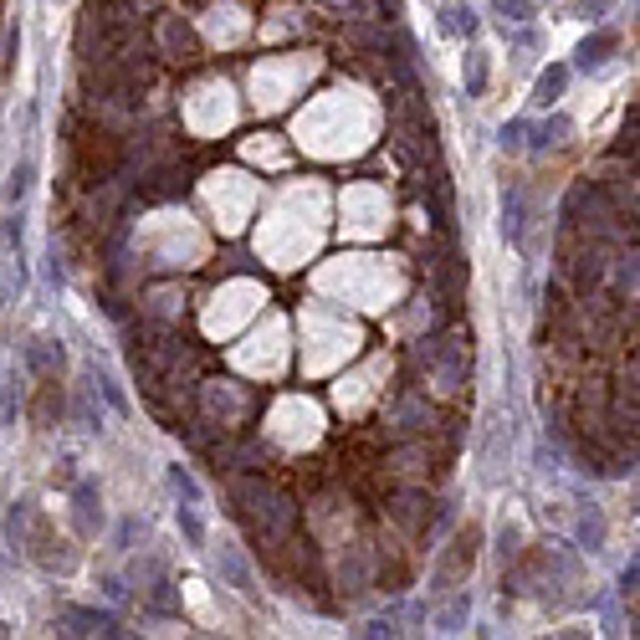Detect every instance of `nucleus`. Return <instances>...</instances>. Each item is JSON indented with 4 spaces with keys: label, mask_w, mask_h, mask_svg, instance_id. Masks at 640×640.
Here are the masks:
<instances>
[{
    "label": "nucleus",
    "mask_w": 640,
    "mask_h": 640,
    "mask_svg": "<svg viewBox=\"0 0 640 640\" xmlns=\"http://www.w3.org/2000/svg\"><path fill=\"white\" fill-rule=\"evenodd\" d=\"M149 52L164 57V62H185L190 67V62L205 57V41H200V31L185 16L164 11V16H149Z\"/></svg>",
    "instance_id": "7ed1b4c3"
},
{
    "label": "nucleus",
    "mask_w": 640,
    "mask_h": 640,
    "mask_svg": "<svg viewBox=\"0 0 640 640\" xmlns=\"http://www.w3.org/2000/svg\"><path fill=\"white\" fill-rule=\"evenodd\" d=\"M72 518H77V533L82 538H98L103 533L108 512H103V487L93 477H77L72 482Z\"/></svg>",
    "instance_id": "39448f33"
},
{
    "label": "nucleus",
    "mask_w": 640,
    "mask_h": 640,
    "mask_svg": "<svg viewBox=\"0 0 640 640\" xmlns=\"http://www.w3.org/2000/svg\"><path fill=\"white\" fill-rule=\"evenodd\" d=\"M21 231H26V226H21V210L0 221V251H6V256H11V251H21Z\"/></svg>",
    "instance_id": "5701e85b"
},
{
    "label": "nucleus",
    "mask_w": 640,
    "mask_h": 640,
    "mask_svg": "<svg viewBox=\"0 0 640 640\" xmlns=\"http://www.w3.org/2000/svg\"><path fill=\"white\" fill-rule=\"evenodd\" d=\"M164 482H169V492H175L185 507H200V482L190 477V466H180V461H175V466L164 472Z\"/></svg>",
    "instance_id": "a211bd4d"
},
{
    "label": "nucleus",
    "mask_w": 640,
    "mask_h": 640,
    "mask_svg": "<svg viewBox=\"0 0 640 640\" xmlns=\"http://www.w3.org/2000/svg\"><path fill=\"white\" fill-rule=\"evenodd\" d=\"M62 410H67V400H62V384H57V374H52V379H41V395H36V405H31V420H41V425H57V420H62Z\"/></svg>",
    "instance_id": "ddd939ff"
},
{
    "label": "nucleus",
    "mask_w": 640,
    "mask_h": 640,
    "mask_svg": "<svg viewBox=\"0 0 640 640\" xmlns=\"http://www.w3.org/2000/svg\"><path fill=\"white\" fill-rule=\"evenodd\" d=\"M487 77H492V67H487V52H466V67H461V82H466V98H482L487 93Z\"/></svg>",
    "instance_id": "f3484780"
},
{
    "label": "nucleus",
    "mask_w": 640,
    "mask_h": 640,
    "mask_svg": "<svg viewBox=\"0 0 640 640\" xmlns=\"http://www.w3.org/2000/svg\"><path fill=\"white\" fill-rule=\"evenodd\" d=\"M523 231H528V190L523 185H502V236L512 246H523Z\"/></svg>",
    "instance_id": "1a4fd4ad"
},
{
    "label": "nucleus",
    "mask_w": 640,
    "mask_h": 640,
    "mask_svg": "<svg viewBox=\"0 0 640 640\" xmlns=\"http://www.w3.org/2000/svg\"><path fill=\"white\" fill-rule=\"evenodd\" d=\"M62 635H123V620L113 610H88V605H67L57 615Z\"/></svg>",
    "instance_id": "423d86ee"
},
{
    "label": "nucleus",
    "mask_w": 640,
    "mask_h": 640,
    "mask_svg": "<svg viewBox=\"0 0 640 640\" xmlns=\"http://www.w3.org/2000/svg\"><path fill=\"white\" fill-rule=\"evenodd\" d=\"M21 364L31 379H52L62 369V344H52V338H26L21 344Z\"/></svg>",
    "instance_id": "6e6552de"
},
{
    "label": "nucleus",
    "mask_w": 640,
    "mask_h": 640,
    "mask_svg": "<svg viewBox=\"0 0 640 640\" xmlns=\"http://www.w3.org/2000/svg\"><path fill=\"white\" fill-rule=\"evenodd\" d=\"M31 185H36V159H31V154H21V159L11 164V175H6V205H16V210H21V200L31 195Z\"/></svg>",
    "instance_id": "4468645a"
},
{
    "label": "nucleus",
    "mask_w": 640,
    "mask_h": 640,
    "mask_svg": "<svg viewBox=\"0 0 640 640\" xmlns=\"http://www.w3.org/2000/svg\"><path fill=\"white\" fill-rule=\"evenodd\" d=\"M477 548H482V533H477V528H461V533L451 538V553H446V564H441V574H436V584H441L436 594H446V584H456V579L472 574Z\"/></svg>",
    "instance_id": "0eeeda50"
},
{
    "label": "nucleus",
    "mask_w": 640,
    "mask_h": 640,
    "mask_svg": "<svg viewBox=\"0 0 640 640\" xmlns=\"http://www.w3.org/2000/svg\"><path fill=\"white\" fill-rule=\"evenodd\" d=\"M574 538H579V548H589V553L605 548V512L594 507V502H579V512H574Z\"/></svg>",
    "instance_id": "9b49d317"
},
{
    "label": "nucleus",
    "mask_w": 640,
    "mask_h": 640,
    "mask_svg": "<svg viewBox=\"0 0 640 640\" xmlns=\"http://www.w3.org/2000/svg\"><path fill=\"white\" fill-rule=\"evenodd\" d=\"M21 548L36 559V569H47V574H72V569H77V553L67 548V538H57V528H52L47 518H36V533H31Z\"/></svg>",
    "instance_id": "20e7f679"
},
{
    "label": "nucleus",
    "mask_w": 640,
    "mask_h": 640,
    "mask_svg": "<svg viewBox=\"0 0 640 640\" xmlns=\"http://www.w3.org/2000/svg\"><path fill=\"white\" fill-rule=\"evenodd\" d=\"M175 523H180V533H185V543L190 548H205V528H200V518H195V507H175Z\"/></svg>",
    "instance_id": "4be33fe9"
},
{
    "label": "nucleus",
    "mask_w": 640,
    "mask_h": 640,
    "mask_svg": "<svg viewBox=\"0 0 640 640\" xmlns=\"http://www.w3.org/2000/svg\"><path fill=\"white\" fill-rule=\"evenodd\" d=\"M466 615H472V600H466V594H456V600L436 615V630H446V635H451V630H461V625H466Z\"/></svg>",
    "instance_id": "412c9836"
},
{
    "label": "nucleus",
    "mask_w": 640,
    "mask_h": 640,
    "mask_svg": "<svg viewBox=\"0 0 640 640\" xmlns=\"http://www.w3.org/2000/svg\"><path fill=\"white\" fill-rule=\"evenodd\" d=\"M0 635H6V625H0Z\"/></svg>",
    "instance_id": "b1692460"
},
{
    "label": "nucleus",
    "mask_w": 640,
    "mask_h": 640,
    "mask_svg": "<svg viewBox=\"0 0 640 640\" xmlns=\"http://www.w3.org/2000/svg\"><path fill=\"white\" fill-rule=\"evenodd\" d=\"M518 553H523V533H518V523H502V528H497V559H502V569L518 564Z\"/></svg>",
    "instance_id": "aec40b11"
},
{
    "label": "nucleus",
    "mask_w": 640,
    "mask_h": 640,
    "mask_svg": "<svg viewBox=\"0 0 640 640\" xmlns=\"http://www.w3.org/2000/svg\"><path fill=\"white\" fill-rule=\"evenodd\" d=\"M564 88H569V67L553 62V67L538 72V82H533V108H553V103L564 98Z\"/></svg>",
    "instance_id": "f8f14e48"
},
{
    "label": "nucleus",
    "mask_w": 640,
    "mask_h": 640,
    "mask_svg": "<svg viewBox=\"0 0 640 640\" xmlns=\"http://www.w3.org/2000/svg\"><path fill=\"white\" fill-rule=\"evenodd\" d=\"M379 431L390 441H425L436 431V410H431V400H425L420 390H400L390 405L379 410Z\"/></svg>",
    "instance_id": "f03ea898"
},
{
    "label": "nucleus",
    "mask_w": 640,
    "mask_h": 640,
    "mask_svg": "<svg viewBox=\"0 0 640 640\" xmlns=\"http://www.w3.org/2000/svg\"><path fill=\"white\" fill-rule=\"evenodd\" d=\"M492 21H497L502 31L528 26V21H533V0H492Z\"/></svg>",
    "instance_id": "dca6fc26"
},
{
    "label": "nucleus",
    "mask_w": 640,
    "mask_h": 640,
    "mask_svg": "<svg viewBox=\"0 0 640 640\" xmlns=\"http://www.w3.org/2000/svg\"><path fill=\"white\" fill-rule=\"evenodd\" d=\"M216 564H221V579H226V584H231L236 594H246V600H256V584H251V569H246V564L236 559L231 548H221V559H216Z\"/></svg>",
    "instance_id": "2eb2a0df"
},
{
    "label": "nucleus",
    "mask_w": 640,
    "mask_h": 640,
    "mask_svg": "<svg viewBox=\"0 0 640 640\" xmlns=\"http://www.w3.org/2000/svg\"><path fill=\"white\" fill-rule=\"evenodd\" d=\"M620 47V36L615 31H594V36H584L579 41V52H574V67L579 72H600L605 62H610V52Z\"/></svg>",
    "instance_id": "9d476101"
},
{
    "label": "nucleus",
    "mask_w": 640,
    "mask_h": 640,
    "mask_svg": "<svg viewBox=\"0 0 640 640\" xmlns=\"http://www.w3.org/2000/svg\"><path fill=\"white\" fill-rule=\"evenodd\" d=\"M441 31L446 36H472L477 31V11L472 6H446L441 11Z\"/></svg>",
    "instance_id": "6ab92c4d"
},
{
    "label": "nucleus",
    "mask_w": 640,
    "mask_h": 640,
    "mask_svg": "<svg viewBox=\"0 0 640 640\" xmlns=\"http://www.w3.org/2000/svg\"><path fill=\"white\" fill-rule=\"evenodd\" d=\"M415 364L425 369L436 395H456L466 374H472V333H441V338H420L415 344Z\"/></svg>",
    "instance_id": "f257e3e1"
}]
</instances>
